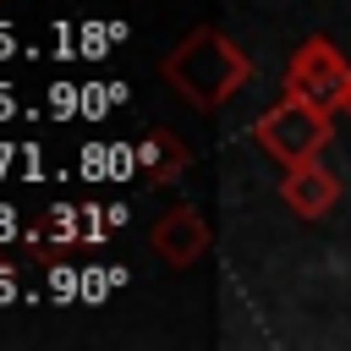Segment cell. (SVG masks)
Segmentation results:
<instances>
[{"label":"cell","mask_w":351,"mask_h":351,"mask_svg":"<svg viewBox=\"0 0 351 351\" xmlns=\"http://www.w3.org/2000/svg\"><path fill=\"white\" fill-rule=\"evenodd\" d=\"M159 77L192 104V110H203V115H219L241 88H247V77H252V60H247V49L230 38V33H219V27H192L165 60H159Z\"/></svg>","instance_id":"6da1fadb"},{"label":"cell","mask_w":351,"mask_h":351,"mask_svg":"<svg viewBox=\"0 0 351 351\" xmlns=\"http://www.w3.org/2000/svg\"><path fill=\"white\" fill-rule=\"evenodd\" d=\"M252 137H258V148H263L269 159H280L285 170H291V165H307V159H318V154L329 148V110L285 93L280 104H269V110L258 115Z\"/></svg>","instance_id":"7a4b0ae2"},{"label":"cell","mask_w":351,"mask_h":351,"mask_svg":"<svg viewBox=\"0 0 351 351\" xmlns=\"http://www.w3.org/2000/svg\"><path fill=\"white\" fill-rule=\"evenodd\" d=\"M285 93H296V99H307V104H318L329 115L346 110V99H351V60L335 49V38L307 33L291 49V60H285Z\"/></svg>","instance_id":"3957f363"},{"label":"cell","mask_w":351,"mask_h":351,"mask_svg":"<svg viewBox=\"0 0 351 351\" xmlns=\"http://www.w3.org/2000/svg\"><path fill=\"white\" fill-rule=\"evenodd\" d=\"M148 247H154V258H159L165 269H192V263L208 252V225H203V214H197L192 203H176V208H165V214L154 219Z\"/></svg>","instance_id":"277c9868"},{"label":"cell","mask_w":351,"mask_h":351,"mask_svg":"<svg viewBox=\"0 0 351 351\" xmlns=\"http://www.w3.org/2000/svg\"><path fill=\"white\" fill-rule=\"evenodd\" d=\"M280 203H285L296 219H324V214L340 203V176H335L329 165H318V159L291 165L285 181H280Z\"/></svg>","instance_id":"5b68a950"},{"label":"cell","mask_w":351,"mask_h":351,"mask_svg":"<svg viewBox=\"0 0 351 351\" xmlns=\"http://www.w3.org/2000/svg\"><path fill=\"white\" fill-rule=\"evenodd\" d=\"M137 165H143V181H148V186H170V181L192 165V148H186L176 132H165V126H159V132H148V137H143Z\"/></svg>","instance_id":"8992f818"},{"label":"cell","mask_w":351,"mask_h":351,"mask_svg":"<svg viewBox=\"0 0 351 351\" xmlns=\"http://www.w3.org/2000/svg\"><path fill=\"white\" fill-rule=\"evenodd\" d=\"M71 219H77V208H66V203H60V208H49V214L38 219V230H33V241H38V247H44V241H71V236H77V225H71Z\"/></svg>","instance_id":"52a82bcc"},{"label":"cell","mask_w":351,"mask_h":351,"mask_svg":"<svg viewBox=\"0 0 351 351\" xmlns=\"http://www.w3.org/2000/svg\"><path fill=\"white\" fill-rule=\"evenodd\" d=\"M346 110H351V99H346Z\"/></svg>","instance_id":"ba28073f"}]
</instances>
